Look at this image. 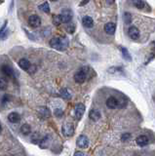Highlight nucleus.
Listing matches in <instances>:
<instances>
[{
  "instance_id": "f257e3e1",
  "label": "nucleus",
  "mask_w": 155,
  "mask_h": 156,
  "mask_svg": "<svg viewBox=\"0 0 155 156\" xmlns=\"http://www.w3.org/2000/svg\"><path fill=\"white\" fill-rule=\"evenodd\" d=\"M50 46L59 51H65L68 47V40L65 37H53L50 40Z\"/></svg>"
},
{
  "instance_id": "f03ea898",
  "label": "nucleus",
  "mask_w": 155,
  "mask_h": 156,
  "mask_svg": "<svg viewBox=\"0 0 155 156\" xmlns=\"http://www.w3.org/2000/svg\"><path fill=\"white\" fill-rule=\"evenodd\" d=\"M61 23H68L72 20V11L70 9H63L60 14Z\"/></svg>"
},
{
  "instance_id": "7ed1b4c3",
  "label": "nucleus",
  "mask_w": 155,
  "mask_h": 156,
  "mask_svg": "<svg viewBox=\"0 0 155 156\" xmlns=\"http://www.w3.org/2000/svg\"><path fill=\"white\" fill-rule=\"evenodd\" d=\"M28 25L33 28H39L41 25V19L37 15H31L28 18Z\"/></svg>"
},
{
  "instance_id": "20e7f679",
  "label": "nucleus",
  "mask_w": 155,
  "mask_h": 156,
  "mask_svg": "<svg viewBox=\"0 0 155 156\" xmlns=\"http://www.w3.org/2000/svg\"><path fill=\"white\" fill-rule=\"evenodd\" d=\"M76 144H77V146L80 147V148H87V147L89 146V139L84 135L80 136V137H78V139H77Z\"/></svg>"
},
{
  "instance_id": "39448f33",
  "label": "nucleus",
  "mask_w": 155,
  "mask_h": 156,
  "mask_svg": "<svg viewBox=\"0 0 155 156\" xmlns=\"http://www.w3.org/2000/svg\"><path fill=\"white\" fill-rule=\"evenodd\" d=\"M74 133V127L71 123H66L63 126V134L65 137H71L73 136Z\"/></svg>"
},
{
  "instance_id": "423d86ee",
  "label": "nucleus",
  "mask_w": 155,
  "mask_h": 156,
  "mask_svg": "<svg viewBox=\"0 0 155 156\" xmlns=\"http://www.w3.org/2000/svg\"><path fill=\"white\" fill-rule=\"evenodd\" d=\"M128 35L131 39L133 40H137L140 37V30H138V28L136 26H130L129 29H128Z\"/></svg>"
},
{
  "instance_id": "0eeeda50",
  "label": "nucleus",
  "mask_w": 155,
  "mask_h": 156,
  "mask_svg": "<svg viewBox=\"0 0 155 156\" xmlns=\"http://www.w3.org/2000/svg\"><path fill=\"white\" fill-rule=\"evenodd\" d=\"M74 111H75V117L77 119H81L85 112V106L83 104H77L74 107Z\"/></svg>"
},
{
  "instance_id": "6e6552de",
  "label": "nucleus",
  "mask_w": 155,
  "mask_h": 156,
  "mask_svg": "<svg viewBox=\"0 0 155 156\" xmlns=\"http://www.w3.org/2000/svg\"><path fill=\"white\" fill-rule=\"evenodd\" d=\"M118 104H119V101H117L116 98H114V97H110V98H108L106 99V106L110 109L117 108V107H118Z\"/></svg>"
},
{
  "instance_id": "1a4fd4ad",
  "label": "nucleus",
  "mask_w": 155,
  "mask_h": 156,
  "mask_svg": "<svg viewBox=\"0 0 155 156\" xmlns=\"http://www.w3.org/2000/svg\"><path fill=\"white\" fill-rule=\"evenodd\" d=\"M116 30V25L114 23H107L105 26V31L109 35H112V34L115 33Z\"/></svg>"
},
{
  "instance_id": "9d476101",
  "label": "nucleus",
  "mask_w": 155,
  "mask_h": 156,
  "mask_svg": "<svg viewBox=\"0 0 155 156\" xmlns=\"http://www.w3.org/2000/svg\"><path fill=\"white\" fill-rule=\"evenodd\" d=\"M1 71L8 77L14 76V70H13V68H11V66H7V64H4V66H1Z\"/></svg>"
},
{
  "instance_id": "9b49d317",
  "label": "nucleus",
  "mask_w": 155,
  "mask_h": 156,
  "mask_svg": "<svg viewBox=\"0 0 155 156\" xmlns=\"http://www.w3.org/2000/svg\"><path fill=\"white\" fill-rule=\"evenodd\" d=\"M19 66H20V68L23 69V70L28 71L29 68L31 66V64L29 63V61L26 60V59H21V60L19 61Z\"/></svg>"
},
{
  "instance_id": "f8f14e48",
  "label": "nucleus",
  "mask_w": 155,
  "mask_h": 156,
  "mask_svg": "<svg viewBox=\"0 0 155 156\" xmlns=\"http://www.w3.org/2000/svg\"><path fill=\"white\" fill-rule=\"evenodd\" d=\"M82 23H83V26L87 28H92L93 26H94V21H93V19L89 17V16H86V17L83 18Z\"/></svg>"
},
{
  "instance_id": "ddd939ff",
  "label": "nucleus",
  "mask_w": 155,
  "mask_h": 156,
  "mask_svg": "<svg viewBox=\"0 0 155 156\" xmlns=\"http://www.w3.org/2000/svg\"><path fill=\"white\" fill-rule=\"evenodd\" d=\"M136 142L140 146H145L148 144V138L146 136H140L136 139Z\"/></svg>"
},
{
  "instance_id": "4468645a",
  "label": "nucleus",
  "mask_w": 155,
  "mask_h": 156,
  "mask_svg": "<svg viewBox=\"0 0 155 156\" xmlns=\"http://www.w3.org/2000/svg\"><path fill=\"white\" fill-rule=\"evenodd\" d=\"M8 120L11 123H18L21 121V116L17 112H11V113L8 115Z\"/></svg>"
},
{
  "instance_id": "2eb2a0df",
  "label": "nucleus",
  "mask_w": 155,
  "mask_h": 156,
  "mask_svg": "<svg viewBox=\"0 0 155 156\" xmlns=\"http://www.w3.org/2000/svg\"><path fill=\"white\" fill-rule=\"evenodd\" d=\"M38 112H39L40 116L43 117V118L50 117V110H49V108H47V107H45V106L40 107L38 109Z\"/></svg>"
},
{
  "instance_id": "dca6fc26",
  "label": "nucleus",
  "mask_w": 155,
  "mask_h": 156,
  "mask_svg": "<svg viewBox=\"0 0 155 156\" xmlns=\"http://www.w3.org/2000/svg\"><path fill=\"white\" fill-rule=\"evenodd\" d=\"M61 98H63L65 99H70L72 97L71 93L69 92V90L66 88H63L61 90Z\"/></svg>"
},
{
  "instance_id": "f3484780",
  "label": "nucleus",
  "mask_w": 155,
  "mask_h": 156,
  "mask_svg": "<svg viewBox=\"0 0 155 156\" xmlns=\"http://www.w3.org/2000/svg\"><path fill=\"white\" fill-rule=\"evenodd\" d=\"M89 117H90L92 120L98 121L99 119H101V113L98 111V110H91L90 114H89Z\"/></svg>"
},
{
  "instance_id": "a211bd4d",
  "label": "nucleus",
  "mask_w": 155,
  "mask_h": 156,
  "mask_svg": "<svg viewBox=\"0 0 155 156\" xmlns=\"http://www.w3.org/2000/svg\"><path fill=\"white\" fill-rule=\"evenodd\" d=\"M21 132H22L23 135L28 136L31 133V128L28 124H23L22 127H21Z\"/></svg>"
},
{
  "instance_id": "6ab92c4d",
  "label": "nucleus",
  "mask_w": 155,
  "mask_h": 156,
  "mask_svg": "<svg viewBox=\"0 0 155 156\" xmlns=\"http://www.w3.org/2000/svg\"><path fill=\"white\" fill-rule=\"evenodd\" d=\"M120 50H121V52H122V55H123V58L125 59L126 61H132V57H131V55H130V53H129V51H128L126 48H124V47H120Z\"/></svg>"
},
{
  "instance_id": "aec40b11",
  "label": "nucleus",
  "mask_w": 155,
  "mask_h": 156,
  "mask_svg": "<svg viewBox=\"0 0 155 156\" xmlns=\"http://www.w3.org/2000/svg\"><path fill=\"white\" fill-rule=\"evenodd\" d=\"M133 4L136 8L141 10L145 5V2H144V0H133Z\"/></svg>"
},
{
  "instance_id": "412c9836",
  "label": "nucleus",
  "mask_w": 155,
  "mask_h": 156,
  "mask_svg": "<svg viewBox=\"0 0 155 156\" xmlns=\"http://www.w3.org/2000/svg\"><path fill=\"white\" fill-rule=\"evenodd\" d=\"M123 20H124V23L126 25H130L132 23V16L129 12H126L124 13V16H123Z\"/></svg>"
},
{
  "instance_id": "4be33fe9",
  "label": "nucleus",
  "mask_w": 155,
  "mask_h": 156,
  "mask_svg": "<svg viewBox=\"0 0 155 156\" xmlns=\"http://www.w3.org/2000/svg\"><path fill=\"white\" fill-rule=\"evenodd\" d=\"M39 9L41 11H43L44 13H46V14H49L50 13V6H49V4H48V2H44L43 4L40 5Z\"/></svg>"
},
{
  "instance_id": "5701e85b",
  "label": "nucleus",
  "mask_w": 155,
  "mask_h": 156,
  "mask_svg": "<svg viewBox=\"0 0 155 156\" xmlns=\"http://www.w3.org/2000/svg\"><path fill=\"white\" fill-rule=\"evenodd\" d=\"M49 137H45V138H43L40 141V144H39V146L41 148H47L48 147V144H49Z\"/></svg>"
},
{
  "instance_id": "b1692460",
  "label": "nucleus",
  "mask_w": 155,
  "mask_h": 156,
  "mask_svg": "<svg viewBox=\"0 0 155 156\" xmlns=\"http://www.w3.org/2000/svg\"><path fill=\"white\" fill-rule=\"evenodd\" d=\"M8 87V81L5 78L0 77V90H6Z\"/></svg>"
},
{
  "instance_id": "393cba45",
  "label": "nucleus",
  "mask_w": 155,
  "mask_h": 156,
  "mask_svg": "<svg viewBox=\"0 0 155 156\" xmlns=\"http://www.w3.org/2000/svg\"><path fill=\"white\" fill-rule=\"evenodd\" d=\"M53 23L55 26H60L61 23V18H60V15H54L53 16Z\"/></svg>"
},
{
  "instance_id": "a878e982",
  "label": "nucleus",
  "mask_w": 155,
  "mask_h": 156,
  "mask_svg": "<svg viewBox=\"0 0 155 156\" xmlns=\"http://www.w3.org/2000/svg\"><path fill=\"white\" fill-rule=\"evenodd\" d=\"M54 113L57 117H61L63 115V110L61 109V108H56Z\"/></svg>"
},
{
  "instance_id": "bb28decb",
  "label": "nucleus",
  "mask_w": 155,
  "mask_h": 156,
  "mask_svg": "<svg viewBox=\"0 0 155 156\" xmlns=\"http://www.w3.org/2000/svg\"><path fill=\"white\" fill-rule=\"evenodd\" d=\"M31 141H32L34 144H36V142H40V136L38 133H35L34 135L32 136V139H31Z\"/></svg>"
},
{
  "instance_id": "cd10ccee",
  "label": "nucleus",
  "mask_w": 155,
  "mask_h": 156,
  "mask_svg": "<svg viewBox=\"0 0 155 156\" xmlns=\"http://www.w3.org/2000/svg\"><path fill=\"white\" fill-rule=\"evenodd\" d=\"M66 31L68 32V33H73L74 31H75V26L73 25H69L66 26Z\"/></svg>"
},
{
  "instance_id": "c85d7f7f",
  "label": "nucleus",
  "mask_w": 155,
  "mask_h": 156,
  "mask_svg": "<svg viewBox=\"0 0 155 156\" xmlns=\"http://www.w3.org/2000/svg\"><path fill=\"white\" fill-rule=\"evenodd\" d=\"M6 26H7V21H5L4 23H3V26H2V28H0V37H1L2 33H3V32L5 31V29H6Z\"/></svg>"
},
{
  "instance_id": "c756f323",
  "label": "nucleus",
  "mask_w": 155,
  "mask_h": 156,
  "mask_svg": "<svg viewBox=\"0 0 155 156\" xmlns=\"http://www.w3.org/2000/svg\"><path fill=\"white\" fill-rule=\"evenodd\" d=\"M130 138H131V135H130L129 133H127V134H124V135L122 136L121 139H122L123 142H124V141H128V139H129Z\"/></svg>"
},
{
  "instance_id": "7c9ffc66",
  "label": "nucleus",
  "mask_w": 155,
  "mask_h": 156,
  "mask_svg": "<svg viewBox=\"0 0 155 156\" xmlns=\"http://www.w3.org/2000/svg\"><path fill=\"white\" fill-rule=\"evenodd\" d=\"M8 33H9V30H8V29H5V31L3 32V33H2V35H1V37H0V39H5L7 37Z\"/></svg>"
},
{
  "instance_id": "2f4dec72",
  "label": "nucleus",
  "mask_w": 155,
  "mask_h": 156,
  "mask_svg": "<svg viewBox=\"0 0 155 156\" xmlns=\"http://www.w3.org/2000/svg\"><path fill=\"white\" fill-rule=\"evenodd\" d=\"M90 1H91V0H83V1H81V2H80V3H79V6H80V7L85 6V5L89 3Z\"/></svg>"
},
{
  "instance_id": "473e14b6",
  "label": "nucleus",
  "mask_w": 155,
  "mask_h": 156,
  "mask_svg": "<svg viewBox=\"0 0 155 156\" xmlns=\"http://www.w3.org/2000/svg\"><path fill=\"white\" fill-rule=\"evenodd\" d=\"M73 156H86V154H85L84 152H82V151H77V152L74 153Z\"/></svg>"
},
{
  "instance_id": "72a5a7b5",
  "label": "nucleus",
  "mask_w": 155,
  "mask_h": 156,
  "mask_svg": "<svg viewBox=\"0 0 155 156\" xmlns=\"http://www.w3.org/2000/svg\"><path fill=\"white\" fill-rule=\"evenodd\" d=\"M105 1H106V4L107 5H112L114 2H115V0H105Z\"/></svg>"
},
{
  "instance_id": "f704fd0d",
  "label": "nucleus",
  "mask_w": 155,
  "mask_h": 156,
  "mask_svg": "<svg viewBox=\"0 0 155 156\" xmlns=\"http://www.w3.org/2000/svg\"><path fill=\"white\" fill-rule=\"evenodd\" d=\"M1 130H2V128H1V125H0V133H1Z\"/></svg>"
},
{
  "instance_id": "c9c22d12",
  "label": "nucleus",
  "mask_w": 155,
  "mask_h": 156,
  "mask_svg": "<svg viewBox=\"0 0 155 156\" xmlns=\"http://www.w3.org/2000/svg\"><path fill=\"white\" fill-rule=\"evenodd\" d=\"M51 1H58V0H51Z\"/></svg>"
},
{
  "instance_id": "e433bc0d",
  "label": "nucleus",
  "mask_w": 155,
  "mask_h": 156,
  "mask_svg": "<svg viewBox=\"0 0 155 156\" xmlns=\"http://www.w3.org/2000/svg\"><path fill=\"white\" fill-rule=\"evenodd\" d=\"M0 2H2V1H1V0H0Z\"/></svg>"
}]
</instances>
